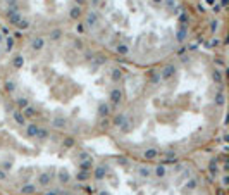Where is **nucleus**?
<instances>
[{"mask_svg":"<svg viewBox=\"0 0 229 195\" xmlns=\"http://www.w3.org/2000/svg\"><path fill=\"white\" fill-rule=\"evenodd\" d=\"M0 195H7V193H5V192H4L2 188H0Z\"/></svg>","mask_w":229,"mask_h":195,"instance_id":"5","label":"nucleus"},{"mask_svg":"<svg viewBox=\"0 0 229 195\" xmlns=\"http://www.w3.org/2000/svg\"><path fill=\"white\" fill-rule=\"evenodd\" d=\"M85 190L88 195H226L210 174L190 161H141L126 154L95 159Z\"/></svg>","mask_w":229,"mask_h":195,"instance_id":"1","label":"nucleus"},{"mask_svg":"<svg viewBox=\"0 0 229 195\" xmlns=\"http://www.w3.org/2000/svg\"><path fill=\"white\" fill-rule=\"evenodd\" d=\"M36 195H88L85 186H74V188H60V190H47Z\"/></svg>","mask_w":229,"mask_h":195,"instance_id":"2","label":"nucleus"},{"mask_svg":"<svg viewBox=\"0 0 229 195\" xmlns=\"http://www.w3.org/2000/svg\"><path fill=\"white\" fill-rule=\"evenodd\" d=\"M219 5L222 7V9H226V7L229 5V0H219Z\"/></svg>","mask_w":229,"mask_h":195,"instance_id":"4","label":"nucleus"},{"mask_svg":"<svg viewBox=\"0 0 229 195\" xmlns=\"http://www.w3.org/2000/svg\"><path fill=\"white\" fill-rule=\"evenodd\" d=\"M148 2L155 7H164V0H148Z\"/></svg>","mask_w":229,"mask_h":195,"instance_id":"3","label":"nucleus"}]
</instances>
